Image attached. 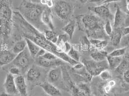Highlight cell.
Segmentation results:
<instances>
[{
    "label": "cell",
    "instance_id": "cell-1",
    "mask_svg": "<svg viewBox=\"0 0 129 96\" xmlns=\"http://www.w3.org/2000/svg\"><path fill=\"white\" fill-rule=\"evenodd\" d=\"M13 0H0V48L10 49L14 28Z\"/></svg>",
    "mask_w": 129,
    "mask_h": 96
},
{
    "label": "cell",
    "instance_id": "cell-2",
    "mask_svg": "<svg viewBox=\"0 0 129 96\" xmlns=\"http://www.w3.org/2000/svg\"><path fill=\"white\" fill-rule=\"evenodd\" d=\"M79 30L85 31L91 38L102 40L105 38L103 19L93 14H81L76 18Z\"/></svg>",
    "mask_w": 129,
    "mask_h": 96
},
{
    "label": "cell",
    "instance_id": "cell-3",
    "mask_svg": "<svg viewBox=\"0 0 129 96\" xmlns=\"http://www.w3.org/2000/svg\"><path fill=\"white\" fill-rule=\"evenodd\" d=\"M46 8V6L27 0L21 3L17 9L26 21L39 30L41 14Z\"/></svg>",
    "mask_w": 129,
    "mask_h": 96
},
{
    "label": "cell",
    "instance_id": "cell-4",
    "mask_svg": "<svg viewBox=\"0 0 129 96\" xmlns=\"http://www.w3.org/2000/svg\"><path fill=\"white\" fill-rule=\"evenodd\" d=\"M75 7L71 0H55L53 9L58 18L62 21H67L73 14Z\"/></svg>",
    "mask_w": 129,
    "mask_h": 96
},
{
    "label": "cell",
    "instance_id": "cell-5",
    "mask_svg": "<svg viewBox=\"0 0 129 96\" xmlns=\"http://www.w3.org/2000/svg\"><path fill=\"white\" fill-rule=\"evenodd\" d=\"M82 63L86 70L92 76H98L100 73L106 69H109V66L106 60L97 62L93 60H82Z\"/></svg>",
    "mask_w": 129,
    "mask_h": 96
},
{
    "label": "cell",
    "instance_id": "cell-6",
    "mask_svg": "<svg viewBox=\"0 0 129 96\" xmlns=\"http://www.w3.org/2000/svg\"><path fill=\"white\" fill-rule=\"evenodd\" d=\"M33 58L29 54L28 48H26L22 52L18 54L10 64L17 66L21 70L22 74L26 72L30 67Z\"/></svg>",
    "mask_w": 129,
    "mask_h": 96
},
{
    "label": "cell",
    "instance_id": "cell-7",
    "mask_svg": "<svg viewBox=\"0 0 129 96\" xmlns=\"http://www.w3.org/2000/svg\"><path fill=\"white\" fill-rule=\"evenodd\" d=\"M88 10L89 11L94 13L96 16L102 19L111 20L114 19V15L111 12L109 8V4L89 7L88 8Z\"/></svg>",
    "mask_w": 129,
    "mask_h": 96
},
{
    "label": "cell",
    "instance_id": "cell-8",
    "mask_svg": "<svg viewBox=\"0 0 129 96\" xmlns=\"http://www.w3.org/2000/svg\"><path fill=\"white\" fill-rule=\"evenodd\" d=\"M116 8V12L114 16V27L115 28H120L121 25L127 22L128 23L129 14L125 13L121 9L120 6L117 4H115Z\"/></svg>",
    "mask_w": 129,
    "mask_h": 96
},
{
    "label": "cell",
    "instance_id": "cell-9",
    "mask_svg": "<svg viewBox=\"0 0 129 96\" xmlns=\"http://www.w3.org/2000/svg\"><path fill=\"white\" fill-rule=\"evenodd\" d=\"M17 55L11 49L0 48V67L2 68L11 64Z\"/></svg>",
    "mask_w": 129,
    "mask_h": 96
},
{
    "label": "cell",
    "instance_id": "cell-10",
    "mask_svg": "<svg viewBox=\"0 0 129 96\" xmlns=\"http://www.w3.org/2000/svg\"><path fill=\"white\" fill-rule=\"evenodd\" d=\"M4 87L7 93L14 96L18 95L15 82V76L10 74H7L4 83Z\"/></svg>",
    "mask_w": 129,
    "mask_h": 96
},
{
    "label": "cell",
    "instance_id": "cell-11",
    "mask_svg": "<svg viewBox=\"0 0 129 96\" xmlns=\"http://www.w3.org/2000/svg\"><path fill=\"white\" fill-rule=\"evenodd\" d=\"M15 82L18 95L20 96H27V84L23 76L19 75L15 76Z\"/></svg>",
    "mask_w": 129,
    "mask_h": 96
},
{
    "label": "cell",
    "instance_id": "cell-12",
    "mask_svg": "<svg viewBox=\"0 0 129 96\" xmlns=\"http://www.w3.org/2000/svg\"><path fill=\"white\" fill-rule=\"evenodd\" d=\"M36 59H37L36 61V64L42 67L53 68L64 65L63 61L59 58L51 60L44 59L41 58H38Z\"/></svg>",
    "mask_w": 129,
    "mask_h": 96
},
{
    "label": "cell",
    "instance_id": "cell-13",
    "mask_svg": "<svg viewBox=\"0 0 129 96\" xmlns=\"http://www.w3.org/2000/svg\"><path fill=\"white\" fill-rule=\"evenodd\" d=\"M42 24L47 26L50 30H53L54 26L53 23V16L50 8L47 7L43 11L41 16Z\"/></svg>",
    "mask_w": 129,
    "mask_h": 96
},
{
    "label": "cell",
    "instance_id": "cell-14",
    "mask_svg": "<svg viewBox=\"0 0 129 96\" xmlns=\"http://www.w3.org/2000/svg\"><path fill=\"white\" fill-rule=\"evenodd\" d=\"M62 66L52 68L48 72L47 75L49 82L53 84L58 82L62 78Z\"/></svg>",
    "mask_w": 129,
    "mask_h": 96
},
{
    "label": "cell",
    "instance_id": "cell-15",
    "mask_svg": "<svg viewBox=\"0 0 129 96\" xmlns=\"http://www.w3.org/2000/svg\"><path fill=\"white\" fill-rule=\"evenodd\" d=\"M41 76V71L35 66H30L26 72V80L29 82H35Z\"/></svg>",
    "mask_w": 129,
    "mask_h": 96
},
{
    "label": "cell",
    "instance_id": "cell-16",
    "mask_svg": "<svg viewBox=\"0 0 129 96\" xmlns=\"http://www.w3.org/2000/svg\"><path fill=\"white\" fill-rule=\"evenodd\" d=\"M40 86L49 96H62V94L59 88L49 82L41 84Z\"/></svg>",
    "mask_w": 129,
    "mask_h": 96
},
{
    "label": "cell",
    "instance_id": "cell-17",
    "mask_svg": "<svg viewBox=\"0 0 129 96\" xmlns=\"http://www.w3.org/2000/svg\"><path fill=\"white\" fill-rule=\"evenodd\" d=\"M76 20L75 19H73L70 20L61 29L62 31L68 36L70 40L72 39L73 37L76 30Z\"/></svg>",
    "mask_w": 129,
    "mask_h": 96
},
{
    "label": "cell",
    "instance_id": "cell-18",
    "mask_svg": "<svg viewBox=\"0 0 129 96\" xmlns=\"http://www.w3.org/2000/svg\"><path fill=\"white\" fill-rule=\"evenodd\" d=\"M24 38V40L26 41L27 44V48H28V50L31 57L33 59H35L38 52L41 49V48L36 44H35V42H32L29 39H28L27 38Z\"/></svg>",
    "mask_w": 129,
    "mask_h": 96
},
{
    "label": "cell",
    "instance_id": "cell-19",
    "mask_svg": "<svg viewBox=\"0 0 129 96\" xmlns=\"http://www.w3.org/2000/svg\"><path fill=\"white\" fill-rule=\"evenodd\" d=\"M27 47V44L24 38H22L15 42L11 48L12 52L16 55L22 52Z\"/></svg>",
    "mask_w": 129,
    "mask_h": 96
},
{
    "label": "cell",
    "instance_id": "cell-20",
    "mask_svg": "<svg viewBox=\"0 0 129 96\" xmlns=\"http://www.w3.org/2000/svg\"><path fill=\"white\" fill-rule=\"evenodd\" d=\"M122 59V57H114L108 54L106 60L108 64L109 69L115 70L121 62Z\"/></svg>",
    "mask_w": 129,
    "mask_h": 96
},
{
    "label": "cell",
    "instance_id": "cell-21",
    "mask_svg": "<svg viewBox=\"0 0 129 96\" xmlns=\"http://www.w3.org/2000/svg\"><path fill=\"white\" fill-rule=\"evenodd\" d=\"M89 40L91 47L95 48L96 50H102L104 48L106 47L108 44L107 40H105L90 38Z\"/></svg>",
    "mask_w": 129,
    "mask_h": 96
},
{
    "label": "cell",
    "instance_id": "cell-22",
    "mask_svg": "<svg viewBox=\"0 0 129 96\" xmlns=\"http://www.w3.org/2000/svg\"><path fill=\"white\" fill-rule=\"evenodd\" d=\"M108 55L107 52L102 50H96L90 54L92 59L97 62H101L106 59Z\"/></svg>",
    "mask_w": 129,
    "mask_h": 96
},
{
    "label": "cell",
    "instance_id": "cell-23",
    "mask_svg": "<svg viewBox=\"0 0 129 96\" xmlns=\"http://www.w3.org/2000/svg\"><path fill=\"white\" fill-rule=\"evenodd\" d=\"M116 30L113 32L111 35V42L112 44L114 46H117L120 44L122 38L121 30L119 28H116Z\"/></svg>",
    "mask_w": 129,
    "mask_h": 96
},
{
    "label": "cell",
    "instance_id": "cell-24",
    "mask_svg": "<svg viewBox=\"0 0 129 96\" xmlns=\"http://www.w3.org/2000/svg\"><path fill=\"white\" fill-rule=\"evenodd\" d=\"M43 34L47 40L53 43L54 44H56L58 41V36L53 31V30H45Z\"/></svg>",
    "mask_w": 129,
    "mask_h": 96
},
{
    "label": "cell",
    "instance_id": "cell-25",
    "mask_svg": "<svg viewBox=\"0 0 129 96\" xmlns=\"http://www.w3.org/2000/svg\"><path fill=\"white\" fill-rule=\"evenodd\" d=\"M115 70L121 74H123L124 72L129 70V62L128 59H123L121 62Z\"/></svg>",
    "mask_w": 129,
    "mask_h": 96
},
{
    "label": "cell",
    "instance_id": "cell-26",
    "mask_svg": "<svg viewBox=\"0 0 129 96\" xmlns=\"http://www.w3.org/2000/svg\"><path fill=\"white\" fill-rule=\"evenodd\" d=\"M67 54L72 59L76 60V62H79L80 59V54L78 51L76 49H75V48L73 47H72L70 50L68 52Z\"/></svg>",
    "mask_w": 129,
    "mask_h": 96
},
{
    "label": "cell",
    "instance_id": "cell-27",
    "mask_svg": "<svg viewBox=\"0 0 129 96\" xmlns=\"http://www.w3.org/2000/svg\"><path fill=\"white\" fill-rule=\"evenodd\" d=\"M80 42L82 46V48L83 50H88L92 48L89 39L87 36H82L80 39Z\"/></svg>",
    "mask_w": 129,
    "mask_h": 96
},
{
    "label": "cell",
    "instance_id": "cell-28",
    "mask_svg": "<svg viewBox=\"0 0 129 96\" xmlns=\"http://www.w3.org/2000/svg\"><path fill=\"white\" fill-rule=\"evenodd\" d=\"M126 50L127 48L126 47L117 48L113 50L108 55L114 57H122L126 54Z\"/></svg>",
    "mask_w": 129,
    "mask_h": 96
},
{
    "label": "cell",
    "instance_id": "cell-29",
    "mask_svg": "<svg viewBox=\"0 0 129 96\" xmlns=\"http://www.w3.org/2000/svg\"><path fill=\"white\" fill-rule=\"evenodd\" d=\"M104 30L105 33L107 36H110L112 35L113 31L112 26L110 22V20H107L106 23L104 26Z\"/></svg>",
    "mask_w": 129,
    "mask_h": 96
},
{
    "label": "cell",
    "instance_id": "cell-30",
    "mask_svg": "<svg viewBox=\"0 0 129 96\" xmlns=\"http://www.w3.org/2000/svg\"><path fill=\"white\" fill-rule=\"evenodd\" d=\"M101 79L103 80H108L112 78V74L109 69H106L101 72L99 75Z\"/></svg>",
    "mask_w": 129,
    "mask_h": 96
},
{
    "label": "cell",
    "instance_id": "cell-31",
    "mask_svg": "<svg viewBox=\"0 0 129 96\" xmlns=\"http://www.w3.org/2000/svg\"><path fill=\"white\" fill-rule=\"evenodd\" d=\"M39 58L49 60H55L58 58L55 54L48 52H46L43 56H42Z\"/></svg>",
    "mask_w": 129,
    "mask_h": 96
},
{
    "label": "cell",
    "instance_id": "cell-32",
    "mask_svg": "<svg viewBox=\"0 0 129 96\" xmlns=\"http://www.w3.org/2000/svg\"><path fill=\"white\" fill-rule=\"evenodd\" d=\"M55 0H41L40 4L43 6H46L49 8L53 7L55 4Z\"/></svg>",
    "mask_w": 129,
    "mask_h": 96
},
{
    "label": "cell",
    "instance_id": "cell-33",
    "mask_svg": "<svg viewBox=\"0 0 129 96\" xmlns=\"http://www.w3.org/2000/svg\"><path fill=\"white\" fill-rule=\"evenodd\" d=\"M123 78L124 82L126 84H129V70H128L123 74Z\"/></svg>",
    "mask_w": 129,
    "mask_h": 96
},
{
    "label": "cell",
    "instance_id": "cell-34",
    "mask_svg": "<svg viewBox=\"0 0 129 96\" xmlns=\"http://www.w3.org/2000/svg\"><path fill=\"white\" fill-rule=\"evenodd\" d=\"M72 47V45L68 42H66L65 43L64 47L63 48V52H64L66 54H67L68 52L70 50Z\"/></svg>",
    "mask_w": 129,
    "mask_h": 96
},
{
    "label": "cell",
    "instance_id": "cell-35",
    "mask_svg": "<svg viewBox=\"0 0 129 96\" xmlns=\"http://www.w3.org/2000/svg\"><path fill=\"white\" fill-rule=\"evenodd\" d=\"M106 0H89V2L92 3L96 4L97 6L102 5L104 4Z\"/></svg>",
    "mask_w": 129,
    "mask_h": 96
},
{
    "label": "cell",
    "instance_id": "cell-36",
    "mask_svg": "<svg viewBox=\"0 0 129 96\" xmlns=\"http://www.w3.org/2000/svg\"><path fill=\"white\" fill-rule=\"evenodd\" d=\"M129 33V26L125 27L121 30V33L122 36H126L128 35Z\"/></svg>",
    "mask_w": 129,
    "mask_h": 96
},
{
    "label": "cell",
    "instance_id": "cell-37",
    "mask_svg": "<svg viewBox=\"0 0 129 96\" xmlns=\"http://www.w3.org/2000/svg\"><path fill=\"white\" fill-rule=\"evenodd\" d=\"M89 0H76V4L78 6H82L86 4Z\"/></svg>",
    "mask_w": 129,
    "mask_h": 96
},
{
    "label": "cell",
    "instance_id": "cell-38",
    "mask_svg": "<svg viewBox=\"0 0 129 96\" xmlns=\"http://www.w3.org/2000/svg\"><path fill=\"white\" fill-rule=\"evenodd\" d=\"M46 52H47V51H46V50H45L44 49L41 48V49L38 52V54H37V55H36V58H35V59L40 57H41L42 56H43V55L44 54H45Z\"/></svg>",
    "mask_w": 129,
    "mask_h": 96
},
{
    "label": "cell",
    "instance_id": "cell-39",
    "mask_svg": "<svg viewBox=\"0 0 129 96\" xmlns=\"http://www.w3.org/2000/svg\"><path fill=\"white\" fill-rule=\"evenodd\" d=\"M112 88L109 86L107 84H106V85L104 87V91L106 93V94H108L111 90Z\"/></svg>",
    "mask_w": 129,
    "mask_h": 96
},
{
    "label": "cell",
    "instance_id": "cell-40",
    "mask_svg": "<svg viewBox=\"0 0 129 96\" xmlns=\"http://www.w3.org/2000/svg\"><path fill=\"white\" fill-rule=\"evenodd\" d=\"M116 82L114 80H110L109 81H108V82L107 83V84L109 86H110L111 88H113L116 85Z\"/></svg>",
    "mask_w": 129,
    "mask_h": 96
},
{
    "label": "cell",
    "instance_id": "cell-41",
    "mask_svg": "<svg viewBox=\"0 0 129 96\" xmlns=\"http://www.w3.org/2000/svg\"><path fill=\"white\" fill-rule=\"evenodd\" d=\"M0 96H14V95L9 94L6 92H2L0 93Z\"/></svg>",
    "mask_w": 129,
    "mask_h": 96
},
{
    "label": "cell",
    "instance_id": "cell-42",
    "mask_svg": "<svg viewBox=\"0 0 129 96\" xmlns=\"http://www.w3.org/2000/svg\"><path fill=\"white\" fill-rule=\"evenodd\" d=\"M29 2L35 3V4H40V0H28Z\"/></svg>",
    "mask_w": 129,
    "mask_h": 96
},
{
    "label": "cell",
    "instance_id": "cell-43",
    "mask_svg": "<svg viewBox=\"0 0 129 96\" xmlns=\"http://www.w3.org/2000/svg\"><path fill=\"white\" fill-rule=\"evenodd\" d=\"M27 0H21V3L24 2H25L26 1H27Z\"/></svg>",
    "mask_w": 129,
    "mask_h": 96
},
{
    "label": "cell",
    "instance_id": "cell-44",
    "mask_svg": "<svg viewBox=\"0 0 129 96\" xmlns=\"http://www.w3.org/2000/svg\"><path fill=\"white\" fill-rule=\"evenodd\" d=\"M116 1V2H119V1H121V0H115Z\"/></svg>",
    "mask_w": 129,
    "mask_h": 96
},
{
    "label": "cell",
    "instance_id": "cell-45",
    "mask_svg": "<svg viewBox=\"0 0 129 96\" xmlns=\"http://www.w3.org/2000/svg\"><path fill=\"white\" fill-rule=\"evenodd\" d=\"M1 69H2V67H0V70H1Z\"/></svg>",
    "mask_w": 129,
    "mask_h": 96
},
{
    "label": "cell",
    "instance_id": "cell-46",
    "mask_svg": "<svg viewBox=\"0 0 129 96\" xmlns=\"http://www.w3.org/2000/svg\"></svg>",
    "mask_w": 129,
    "mask_h": 96
}]
</instances>
